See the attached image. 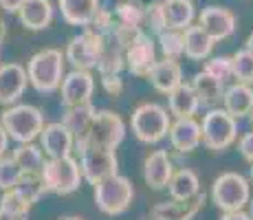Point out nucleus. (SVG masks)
Masks as SVG:
<instances>
[{
    "label": "nucleus",
    "mask_w": 253,
    "mask_h": 220,
    "mask_svg": "<svg viewBox=\"0 0 253 220\" xmlns=\"http://www.w3.org/2000/svg\"><path fill=\"white\" fill-rule=\"evenodd\" d=\"M168 106L172 117H194L201 108V99H198L196 90H194L192 84H183L178 88H174L168 95Z\"/></svg>",
    "instance_id": "nucleus-27"
},
{
    "label": "nucleus",
    "mask_w": 253,
    "mask_h": 220,
    "mask_svg": "<svg viewBox=\"0 0 253 220\" xmlns=\"http://www.w3.org/2000/svg\"><path fill=\"white\" fill-rule=\"evenodd\" d=\"M249 176H251V183H253V163H251V172H249Z\"/></svg>",
    "instance_id": "nucleus-50"
},
{
    "label": "nucleus",
    "mask_w": 253,
    "mask_h": 220,
    "mask_svg": "<svg viewBox=\"0 0 253 220\" xmlns=\"http://www.w3.org/2000/svg\"><path fill=\"white\" fill-rule=\"evenodd\" d=\"M101 86L110 97H117L124 92V80L121 75H101Z\"/></svg>",
    "instance_id": "nucleus-39"
},
{
    "label": "nucleus",
    "mask_w": 253,
    "mask_h": 220,
    "mask_svg": "<svg viewBox=\"0 0 253 220\" xmlns=\"http://www.w3.org/2000/svg\"><path fill=\"white\" fill-rule=\"evenodd\" d=\"M4 38H7V22L0 18V44L4 42Z\"/></svg>",
    "instance_id": "nucleus-45"
},
{
    "label": "nucleus",
    "mask_w": 253,
    "mask_h": 220,
    "mask_svg": "<svg viewBox=\"0 0 253 220\" xmlns=\"http://www.w3.org/2000/svg\"><path fill=\"white\" fill-rule=\"evenodd\" d=\"M101 48H104V36L97 33L95 29H86L69 42L64 57L73 68L92 71V68H97V62L101 57Z\"/></svg>",
    "instance_id": "nucleus-8"
},
{
    "label": "nucleus",
    "mask_w": 253,
    "mask_h": 220,
    "mask_svg": "<svg viewBox=\"0 0 253 220\" xmlns=\"http://www.w3.org/2000/svg\"><path fill=\"white\" fill-rule=\"evenodd\" d=\"M115 22L124 24V27L143 29L145 24V4L137 0H124L115 7Z\"/></svg>",
    "instance_id": "nucleus-31"
},
{
    "label": "nucleus",
    "mask_w": 253,
    "mask_h": 220,
    "mask_svg": "<svg viewBox=\"0 0 253 220\" xmlns=\"http://www.w3.org/2000/svg\"><path fill=\"white\" fill-rule=\"evenodd\" d=\"M143 220H163V218H159L157 214H152V212H150V216H148V218H143Z\"/></svg>",
    "instance_id": "nucleus-47"
},
{
    "label": "nucleus",
    "mask_w": 253,
    "mask_h": 220,
    "mask_svg": "<svg viewBox=\"0 0 253 220\" xmlns=\"http://www.w3.org/2000/svg\"><path fill=\"white\" fill-rule=\"evenodd\" d=\"M143 27L150 29V33L159 36L168 29V22H165V11H163V0H154V2L145 4V24Z\"/></svg>",
    "instance_id": "nucleus-36"
},
{
    "label": "nucleus",
    "mask_w": 253,
    "mask_h": 220,
    "mask_svg": "<svg viewBox=\"0 0 253 220\" xmlns=\"http://www.w3.org/2000/svg\"><path fill=\"white\" fill-rule=\"evenodd\" d=\"M183 38H185V55H187L189 60L203 62L211 55L216 40L209 36L201 24H189L183 31Z\"/></svg>",
    "instance_id": "nucleus-24"
},
{
    "label": "nucleus",
    "mask_w": 253,
    "mask_h": 220,
    "mask_svg": "<svg viewBox=\"0 0 253 220\" xmlns=\"http://www.w3.org/2000/svg\"><path fill=\"white\" fill-rule=\"evenodd\" d=\"M24 29L42 31L53 22V4L51 0H24V4L18 11Z\"/></svg>",
    "instance_id": "nucleus-23"
},
{
    "label": "nucleus",
    "mask_w": 253,
    "mask_h": 220,
    "mask_svg": "<svg viewBox=\"0 0 253 220\" xmlns=\"http://www.w3.org/2000/svg\"><path fill=\"white\" fill-rule=\"evenodd\" d=\"M9 150V134L7 130H4V126L0 124V156H4Z\"/></svg>",
    "instance_id": "nucleus-44"
},
{
    "label": "nucleus",
    "mask_w": 253,
    "mask_h": 220,
    "mask_svg": "<svg viewBox=\"0 0 253 220\" xmlns=\"http://www.w3.org/2000/svg\"><path fill=\"white\" fill-rule=\"evenodd\" d=\"M172 176H174V163L168 150H154V152H150L145 156L143 180L150 189H154V192L168 189Z\"/></svg>",
    "instance_id": "nucleus-15"
},
{
    "label": "nucleus",
    "mask_w": 253,
    "mask_h": 220,
    "mask_svg": "<svg viewBox=\"0 0 253 220\" xmlns=\"http://www.w3.org/2000/svg\"><path fill=\"white\" fill-rule=\"evenodd\" d=\"M126 136V124L117 112L113 110H97L95 121H92L88 145H99V148H119Z\"/></svg>",
    "instance_id": "nucleus-10"
},
{
    "label": "nucleus",
    "mask_w": 253,
    "mask_h": 220,
    "mask_svg": "<svg viewBox=\"0 0 253 220\" xmlns=\"http://www.w3.org/2000/svg\"><path fill=\"white\" fill-rule=\"evenodd\" d=\"M169 198L174 200H192L201 194V180L194 170L189 168H178L174 170V176L168 185Z\"/></svg>",
    "instance_id": "nucleus-28"
},
{
    "label": "nucleus",
    "mask_w": 253,
    "mask_h": 220,
    "mask_svg": "<svg viewBox=\"0 0 253 220\" xmlns=\"http://www.w3.org/2000/svg\"><path fill=\"white\" fill-rule=\"evenodd\" d=\"M29 84L27 68L16 64V62H7L0 64V104L13 106L24 95Z\"/></svg>",
    "instance_id": "nucleus-16"
},
{
    "label": "nucleus",
    "mask_w": 253,
    "mask_h": 220,
    "mask_svg": "<svg viewBox=\"0 0 253 220\" xmlns=\"http://www.w3.org/2000/svg\"><path fill=\"white\" fill-rule=\"evenodd\" d=\"M222 108L229 115H233L236 119L242 117H249L253 110V88L251 84L245 82H233L225 88V95H222Z\"/></svg>",
    "instance_id": "nucleus-21"
},
{
    "label": "nucleus",
    "mask_w": 253,
    "mask_h": 220,
    "mask_svg": "<svg viewBox=\"0 0 253 220\" xmlns=\"http://www.w3.org/2000/svg\"><path fill=\"white\" fill-rule=\"evenodd\" d=\"M203 145L211 152L227 150L238 139V119L225 108H211L203 117Z\"/></svg>",
    "instance_id": "nucleus-7"
},
{
    "label": "nucleus",
    "mask_w": 253,
    "mask_h": 220,
    "mask_svg": "<svg viewBox=\"0 0 253 220\" xmlns=\"http://www.w3.org/2000/svg\"><path fill=\"white\" fill-rule=\"evenodd\" d=\"M29 214H16V212H9V209L0 207V220H27Z\"/></svg>",
    "instance_id": "nucleus-43"
},
{
    "label": "nucleus",
    "mask_w": 253,
    "mask_h": 220,
    "mask_svg": "<svg viewBox=\"0 0 253 220\" xmlns=\"http://www.w3.org/2000/svg\"><path fill=\"white\" fill-rule=\"evenodd\" d=\"M0 124L4 126L9 139L16 143H31L40 139V132L44 130V112L31 104H13L7 106L0 115Z\"/></svg>",
    "instance_id": "nucleus-1"
},
{
    "label": "nucleus",
    "mask_w": 253,
    "mask_h": 220,
    "mask_svg": "<svg viewBox=\"0 0 253 220\" xmlns=\"http://www.w3.org/2000/svg\"><path fill=\"white\" fill-rule=\"evenodd\" d=\"M154 62H157V42L152 40L150 33L141 31L126 48V68L137 77H148Z\"/></svg>",
    "instance_id": "nucleus-11"
},
{
    "label": "nucleus",
    "mask_w": 253,
    "mask_h": 220,
    "mask_svg": "<svg viewBox=\"0 0 253 220\" xmlns=\"http://www.w3.org/2000/svg\"><path fill=\"white\" fill-rule=\"evenodd\" d=\"M124 68H126V48L117 42L113 33H106L101 57L97 62V71H99V75H119Z\"/></svg>",
    "instance_id": "nucleus-25"
},
{
    "label": "nucleus",
    "mask_w": 253,
    "mask_h": 220,
    "mask_svg": "<svg viewBox=\"0 0 253 220\" xmlns=\"http://www.w3.org/2000/svg\"><path fill=\"white\" fill-rule=\"evenodd\" d=\"M238 150H240L242 159H245L247 163H253V132H247V134L240 136V141H238Z\"/></svg>",
    "instance_id": "nucleus-40"
},
{
    "label": "nucleus",
    "mask_w": 253,
    "mask_h": 220,
    "mask_svg": "<svg viewBox=\"0 0 253 220\" xmlns=\"http://www.w3.org/2000/svg\"><path fill=\"white\" fill-rule=\"evenodd\" d=\"M57 7H60V13L66 24L90 27L101 4L99 0H57Z\"/></svg>",
    "instance_id": "nucleus-20"
},
{
    "label": "nucleus",
    "mask_w": 253,
    "mask_h": 220,
    "mask_svg": "<svg viewBox=\"0 0 253 220\" xmlns=\"http://www.w3.org/2000/svg\"><path fill=\"white\" fill-rule=\"evenodd\" d=\"M44 150H42V145H36L31 141V143H18V148L13 150V159L18 161V165L22 168L24 174H42V170H44Z\"/></svg>",
    "instance_id": "nucleus-30"
},
{
    "label": "nucleus",
    "mask_w": 253,
    "mask_h": 220,
    "mask_svg": "<svg viewBox=\"0 0 253 220\" xmlns=\"http://www.w3.org/2000/svg\"><path fill=\"white\" fill-rule=\"evenodd\" d=\"M163 11L168 29H178V31H185L196 16V7L192 0H163Z\"/></svg>",
    "instance_id": "nucleus-29"
},
{
    "label": "nucleus",
    "mask_w": 253,
    "mask_h": 220,
    "mask_svg": "<svg viewBox=\"0 0 253 220\" xmlns=\"http://www.w3.org/2000/svg\"><path fill=\"white\" fill-rule=\"evenodd\" d=\"M80 165L84 180L90 185H97L108 176L119 174V159L115 150L99 148V145H86L84 150H80Z\"/></svg>",
    "instance_id": "nucleus-9"
},
{
    "label": "nucleus",
    "mask_w": 253,
    "mask_h": 220,
    "mask_svg": "<svg viewBox=\"0 0 253 220\" xmlns=\"http://www.w3.org/2000/svg\"><path fill=\"white\" fill-rule=\"evenodd\" d=\"M95 187V205L101 214L106 216H121L124 212H128V207L132 205L134 198V187L126 176L115 174L108 178L99 180Z\"/></svg>",
    "instance_id": "nucleus-4"
},
{
    "label": "nucleus",
    "mask_w": 253,
    "mask_h": 220,
    "mask_svg": "<svg viewBox=\"0 0 253 220\" xmlns=\"http://www.w3.org/2000/svg\"><path fill=\"white\" fill-rule=\"evenodd\" d=\"M249 119H251V126H253V110H251V115H249Z\"/></svg>",
    "instance_id": "nucleus-51"
},
{
    "label": "nucleus",
    "mask_w": 253,
    "mask_h": 220,
    "mask_svg": "<svg viewBox=\"0 0 253 220\" xmlns=\"http://www.w3.org/2000/svg\"><path fill=\"white\" fill-rule=\"evenodd\" d=\"M148 80L154 90L163 92V95H169L174 88H178L183 84V68L178 64V60L163 57V60L154 62V66L150 68Z\"/></svg>",
    "instance_id": "nucleus-19"
},
{
    "label": "nucleus",
    "mask_w": 253,
    "mask_h": 220,
    "mask_svg": "<svg viewBox=\"0 0 253 220\" xmlns=\"http://www.w3.org/2000/svg\"><path fill=\"white\" fill-rule=\"evenodd\" d=\"M205 205V194H198L192 200H165L152 207V214H157L163 220H194Z\"/></svg>",
    "instance_id": "nucleus-22"
},
{
    "label": "nucleus",
    "mask_w": 253,
    "mask_h": 220,
    "mask_svg": "<svg viewBox=\"0 0 253 220\" xmlns=\"http://www.w3.org/2000/svg\"><path fill=\"white\" fill-rule=\"evenodd\" d=\"M198 24L213 38L216 42H222L227 38L233 36L236 31V16L225 7H216V4H209L201 11V18H198Z\"/></svg>",
    "instance_id": "nucleus-17"
},
{
    "label": "nucleus",
    "mask_w": 253,
    "mask_h": 220,
    "mask_svg": "<svg viewBox=\"0 0 253 220\" xmlns=\"http://www.w3.org/2000/svg\"><path fill=\"white\" fill-rule=\"evenodd\" d=\"M0 207L9 209V212H16V214H29V209H31L33 205L29 203L16 187H11V189H4L2 192V196H0Z\"/></svg>",
    "instance_id": "nucleus-37"
},
{
    "label": "nucleus",
    "mask_w": 253,
    "mask_h": 220,
    "mask_svg": "<svg viewBox=\"0 0 253 220\" xmlns=\"http://www.w3.org/2000/svg\"><path fill=\"white\" fill-rule=\"evenodd\" d=\"M97 108L92 104H82V106H69L64 110V124L69 126V130L75 136V150H84L88 145V136L92 121H95Z\"/></svg>",
    "instance_id": "nucleus-18"
},
{
    "label": "nucleus",
    "mask_w": 253,
    "mask_h": 220,
    "mask_svg": "<svg viewBox=\"0 0 253 220\" xmlns=\"http://www.w3.org/2000/svg\"><path fill=\"white\" fill-rule=\"evenodd\" d=\"M189 84H192L194 90H196L198 99H201V106H209V108H213L216 104H220L222 95H225V88H227L225 82H220L218 77H213L211 73L205 71V68H203L201 73H196Z\"/></svg>",
    "instance_id": "nucleus-26"
},
{
    "label": "nucleus",
    "mask_w": 253,
    "mask_h": 220,
    "mask_svg": "<svg viewBox=\"0 0 253 220\" xmlns=\"http://www.w3.org/2000/svg\"><path fill=\"white\" fill-rule=\"evenodd\" d=\"M220 220H253L251 214H247L245 209H238V212H222Z\"/></svg>",
    "instance_id": "nucleus-42"
},
{
    "label": "nucleus",
    "mask_w": 253,
    "mask_h": 220,
    "mask_svg": "<svg viewBox=\"0 0 253 220\" xmlns=\"http://www.w3.org/2000/svg\"><path fill=\"white\" fill-rule=\"evenodd\" d=\"M205 71L211 73L213 77H218L220 82H225V84H229L233 80V64H231V57H227V55L211 57L205 64Z\"/></svg>",
    "instance_id": "nucleus-38"
},
{
    "label": "nucleus",
    "mask_w": 253,
    "mask_h": 220,
    "mask_svg": "<svg viewBox=\"0 0 253 220\" xmlns=\"http://www.w3.org/2000/svg\"><path fill=\"white\" fill-rule=\"evenodd\" d=\"M64 64L66 57L57 48H42L29 60L27 75L29 84L36 88L38 92H55L62 86L64 80Z\"/></svg>",
    "instance_id": "nucleus-2"
},
{
    "label": "nucleus",
    "mask_w": 253,
    "mask_h": 220,
    "mask_svg": "<svg viewBox=\"0 0 253 220\" xmlns=\"http://www.w3.org/2000/svg\"><path fill=\"white\" fill-rule=\"evenodd\" d=\"M233 64V80L245 82V84H253V53L242 48L236 55H231Z\"/></svg>",
    "instance_id": "nucleus-35"
},
{
    "label": "nucleus",
    "mask_w": 253,
    "mask_h": 220,
    "mask_svg": "<svg viewBox=\"0 0 253 220\" xmlns=\"http://www.w3.org/2000/svg\"><path fill=\"white\" fill-rule=\"evenodd\" d=\"M60 220H84V218H80V216H66V218H60Z\"/></svg>",
    "instance_id": "nucleus-48"
},
{
    "label": "nucleus",
    "mask_w": 253,
    "mask_h": 220,
    "mask_svg": "<svg viewBox=\"0 0 253 220\" xmlns=\"http://www.w3.org/2000/svg\"><path fill=\"white\" fill-rule=\"evenodd\" d=\"M211 200L220 212L245 209L251 200V183L238 172H225L213 180Z\"/></svg>",
    "instance_id": "nucleus-6"
},
{
    "label": "nucleus",
    "mask_w": 253,
    "mask_h": 220,
    "mask_svg": "<svg viewBox=\"0 0 253 220\" xmlns=\"http://www.w3.org/2000/svg\"><path fill=\"white\" fill-rule=\"evenodd\" d=\"M42 178L48 192L57 194V196H66L80 189L84 174H82V165L75 156H60V159H46L44 170H42Z\"/></svg>",
    "instance_id": "nucleus-5"
},
{
    "label": "nucleus",
    "mask_w": 253,
    "mask_h": 220,
    "mask_svg": "<svg viewBox=\"0 0 253 220\" xmlns=\"http://www.w3.org/2000/svg\"><path fill=\"white\" fill-rule=\"evenodd\" d=\"M130 126H132V134L137 136L141 143H159L168 136L169 128H172V112L165 110L159 104H141L134 108L132 117H130Z\"/></svg>",
    "instance_id": "nucleus-3"
},
{
    "label": "nucleus",
    "mask_w": 253,
    "mask_h": 220,
    "mask_svg": "<svg viewBox=\"0 0 253 220\" xmlns=\"http://www.w3.org/2000/svg\"><path fill=\"white\" fill-rule=\"evenodd\" d=\"M249 214H251V218H253V198L249 200Z\"/></svg>",
    "instance_id": "nucleus-49"
},
{
    "label": "nucleus",
    "mask_w": 253,
    "mask_h": 220,
    "mask_svg": "<svg viewBox=\"0 0 253 220\" xmlns=\"http://www.w3.org/2000/svg\"><path fill=\"white\" fill-rule=\"evenodd\" d=\"M245 48H247V51H251V53H253V33H251L249 38H247V44H245Z\"/></svg>",
    "instance_id": "nucleus-46"
},
{
    "label": "nucleus",
    "mask_w": 253,
    "mask_h": 220,
    "mask_svg": "<svg viewBox=\"0 0 253 220\" xmlns=\"http://www.w3.org/2000/svg\"><path fill=\"white\" fill-rule=\"evenodd\" d=\"M168 139L172 150H176L178 154H189L203 143V128L201 121H196L194 117H178L172 121V128L168 132Z\"/></svg>",
    "instance_id": "nucleus-13"
},
{
    "label": "nucleus",
    "mask_w": 253,
    "mask_h": 220,
    "mask_svg": "<svg viewBox=\"0 0 253 220\" xmlns=\"http://www.w3.org/2000/svg\"><path fill=\"white\" fill-rule=\"evenodd\" d=\"M16 189H18V192H20L22 196L27 198L31 205H36L38 200H40V198L48 192L46 185H44V178H42V174H22V178L18 180Z\"/></svg>",
    "instance_id": "nucleus-33"
},
{
    "label": "nucleus",
    "mask_w": 253,
    "mask_h": 220,
    "mask_svg": "<svg viewBox=\"0 0 253 220\" xmlns=\"http://www.w3.org/2000/svg\"><path fill=\"white\" fill-rule=\"evenodd\" d=\"M157 44H159V51L163 53V57L178 60L181 55H185V38H183V31H178V29H165L163 33H159Z\"/></svg>",
    "instance_id": "nucleus-32"
},
{
    "label": "nucleus",
    "mask_w": 253,
    "mask_h": 220,
    "mask_svg": "<svg viewBox=\"0 0 253 220\" xmlns=\"http://www.w3.org/2000/svg\"><path fill=\"white\" fill-rule=\"evenodd\" d=\"M22 4H24V0H0V9L7 13H18Z\"/></svg>",
    "instance_id": "nucleus-41"
},
{
    "label": "nucleus",
    "mask_w": 253,
    "mask_h": 220,
    "mask_svg": "<svg viewBox=\"0 0 253 220\" xmlns=\"http://www.w3.org/2000/svg\"><path fill=\"white\" fill-rule=\"evenodd\" d=\"M60 92H62V104H64V108L90 104V97H92V92H95V77H92L90 71L73 68L71 73L64 75V80H62Z\"/></svg>",
    "instance_id": "nucleus-12"
},
{
    "label": "nucleus",
    "mask_w": 253,
    "mask_h": 220,
    "mask_svg": "<svg viewBox=\"0 0 253 220\" xmlns=\"http://www.w3.org/2000/svg\"><path fill=\"white\" fill-rule=\"evenodd\" d=\"M22 168L18 165V161L13 159V154L0 156V189H11L18 185V180L22 178Z\"/></svg>",
    "instance_id": "nucleus-34"
},
{
    "label": "nucleus",
    "mask_w": 253,
    "mask_h": 220,
    "mask_svg": "<svg viewBox=\"0 0 253 220\" xmlns=\"http://www.w3.org/2000/svg\"><path fill=\"white\" fill-rule=\"evenodd\" d=\"M40 145L46 159L71 156L75 150V136L64 121H55V124H46L44 130L40 132Z\"/></svg>",
    "instance_id": "nucleus-14"
}]
</instances>
